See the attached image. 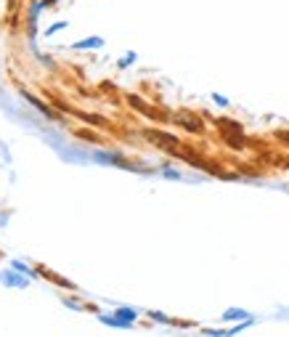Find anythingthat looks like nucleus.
Masks as SVG:
<instances>
[{
    "label": "nucleus",
    "mask_w": 289,
    "mask_h": 337,
    "mask_svg": "<svg viewBox=\"0 0 289 337\" xmlns=\"http://www.w3.org/2000/svg\"><path fill=\"white\" fill-rule=\"evenodd\" d=\"M146 138H152V141H160L162 146H167V152H175V146H178V141H175L173 136L157 133V130H146Z\"/></svg>",
    "instance_id": "obj_1"
},
{
    "label": "nucleus",
    "mask_w": 289,
    "mask_h": 337,
    "mask_svg": "<svg viewBox=\"0 0 289 337\" xmlns=\"http://www.w3.org/2000/svg\"><path fill=\"white\" fill-rule=\"evenodd\" d=\"M175 123L183 125L186 130H191V133H199V130H202V120L191 117V115H178V117H175Z\"/></svg>",
    "instance_id": "obj_2"
},
{
    "label": "nucleus",
    "mask_w": 289,
    "mask_h": 337,
    "mask_svg": "<svg viewBox=\"0 0 289 337\" xmlns=\"http://www.w3.org/2000/svg\"><path fill=\"white\" fill-rule=\"evenodd\" d=\"M236 319H249L247 311H236V308H231V311L223 313V321H236Z\"/></svg>",
    "instance_id": "obj_3"
},
{
    "label": "nucleus",
    "mask_w": 289,
    "mask_h": 337,
    "mask_svg": "<svg viewBox=\"0 0 289 337\" xmlns=\"http://www.w3.org/2000/svg\"><path fill=\"white\" fill-rule=\"evenodd\" d=\"M114 316H117V319H122V321L130 326V324H133V319H135V311H133V308H119Z\"/></svg>",
    "instance_id": "obj_4"
},
{
    "label": "nucleus",
    "mask_w": 289,
    "mask_h": 337,
    "mask_svg": "<svg viewBox=\"0 0 289 337\" xmlns=\"http://www.w3.org/2000/svg\"><path fill=\"white\" fill-rule=\"evenodd\" d=\"M3 282H6V284H14V287H24V284H27L24 279H16V274H11V271H8V274H3Z\"/></svg>",
    "instance_id": "obj_5"
},
{
    "label": "nucleus",
    "mask_w": 289,
    "mask_h": 337,
    "mask_svg": "<svg viewBox=\"0 0 289 337\" xmlns=\"http://www.w3.org/2000/svg\"><path fill=\"white\" fill-rule=\"evenodd\" d=\"M85 45H93V48H96V45H101V40H98V37H90V40H82V43H77V48H85Z\"/></svg>",
    "instance_id": "obj_6"
},
{
    "label": "nucleus",
    "mask_w": 289,
    "mask_h": 337,
    "mask_svg": "<svg viewBox=\"0 0 289 337\" xmlns=\"http://www.w3.org/2000/svg\"><path fill=\"white\" fill-rule=\"evenodd\" d=\"M152 319H157V321H165V324H167V321H170V319H167V316H162V313H157V311L152 313Z\"/></svg>",
    "instance_id": "obj_7"
}]
</instances>
